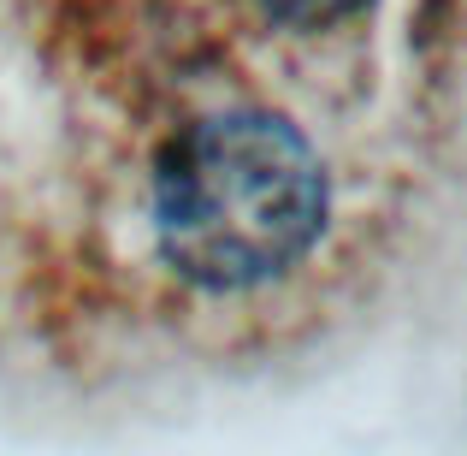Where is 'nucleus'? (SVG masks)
Returning a JSON list of instances; mask_svg holds the SVG:
<instances>
[{
	"instance_id": "obj_1",
	"label": "nucleus",
	"mask_w": 467,
	"mask_h": 456,
	"mask_svg": "<svg viewBox=\"0 0 467 456\" xmlns=\"http://www.w3.org/2000/svg\"><path fill=\"white\" fill-rule=\"evenodd\" d=\"M326 231V172L290 119L225 107L166 143L154 166L160 261L202 291L285 279Z\"/></svg>"
},
{
	"instance_id": "obj_2",
	"label": "nucleus",
	"mask_w": 467,
	"mask_h": 456,
	"mask_svg": "<svg viewBox=\"0 0 467 456\" xmlns=\"http://www.w3.org/2000/svg\"><path fill=\"white\" fill-rule=\"evenodd\" d=\"M254 6H261L266 18L290 24V30H331V24L355 18L367 0H254Z\"/></svg>"
}]
</instances>
